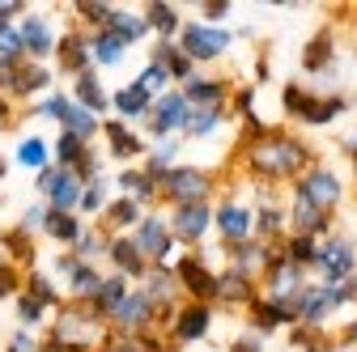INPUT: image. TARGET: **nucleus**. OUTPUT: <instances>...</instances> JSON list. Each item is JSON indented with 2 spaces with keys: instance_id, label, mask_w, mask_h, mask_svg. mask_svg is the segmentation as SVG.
<instances>
[{
  "instance_id": "f257e3e1",
  "label": "nucleus",
  "mask_w": 357,
  "mask_h": 352,
  "mask_svg": "<svg viewBox=\"0 0 357 352\" xmlns=\"http://www.w3.org/2000/svg\"><path fill=\"white\" fill-rule=\"evenodd\" d=\"M243 161L251 170V179H259V183H298L310 166H319L315 149H310L302 136L277 131V127H268L259 141H247Z\"/></svg>"
},
{
  "instance_id": "f03ea898",
  "label": "nucleus",
  "mask_w": 357,
  "mask_h": 352,
  "mask_svg": "<svg viewBox=\"0 0 357 352\" xmlns=\"http://www.w3.org/2000/svg\"><path fill=\"white\" fill-rule=\"evenodd\" d=\"M281 106H285V115L289 119H298V123H306V127H328V123H336L344 111H349V98L344 94H315L310 85H285L281 90Z\"/></svg>"
},
{
  "instance_id": "7ed1b4c3",
  "label": "nucleus",
  "mask_w": 357,
  "mask_h": 352,
  "mask_svg": "<svg viewBox=\"0 0 357 352\" xmlns=\"http://www.w3.org/2000/svg\"><path fill=\"white\" fill-rule=\"evenodd\" d=\"M208 195H213V179L200 166H174L166 179L158 183V200H170L174 208H183V204H208Z\"/></svg>"
},
{
  "instance_id": "20e7f679",
  "label": "nucleus",
  "mask_w": 357,
  "mask_h": 352,
  "mask_svg": "<svg viewBox=\"0 0 357 352\" xmlns=\"http://www.w3.org/2000/svg\"><path fill=\"white\" fill-rule=\"evenodd\" d=\"M234 34L226 26H204V22H183V34H178V47L188 51L192 64H213L230 51Z\"/></svg>"
},
{
  "instance_id": "39448f33",
  "label": "nucleus",
  "mask_w": 357,
  "mask_h": 352,
  "mask_svg": "<svg viewBox=\"0 0 357 352\" xmlns=\"http://www.w3.org/2000/svg\"><path fill=\"white\" fill-rule=\"evenodd\" d=\"M294 195L298 200H306V204H315L319 212H336V204L344 200V179L332 170V166H310L302 179L294 183Z\"/></svg>"
},
{
  "instance_id": "423d86ee",
  "label": "nucleus",
  "mask_w": 357,
  "mask_h": 352,
  "mask_svg": "<svg viewBox=\"0 0 357 352\" xmlns=\"http://www.w3.org/2000/svg\"><path fill=\"white\" fill-rule=\"evenodd\" d=\"M315 276L336 285V280H353L357 276V246L349 234H328L319 242V259H315Z\"/></svg>"
},
{
  "instance_id": "0eeeda50",
  "label": "nucleus",
  "mask_w": 357,
  "mask_h": 352,
  "mask_svg": "<svg viewBox=\"0 0 357 352\" xmlns=\"http://www.w3.org/2000/svg\"><path fill=\"white\" fill-rule=\"evenodd\" d=\"M38 115H43V119H56L60 131H73V136H81V141H89V136L98 131V115H89L73 94H52V98H43V102H38Z\"/></svg>"
},
{
  "instance_id": "6e6552de",
  "label": "nucleus",
  "mask_w": 357,
  "mask_h": 352,
  "mask_svg": "<svg viewBox=\"0 0 357 352\" xmlns=\"http://www.w3.org/2000/svg\"><path fill=\"white\" fill-rule=\"evenodd\" d=\"M174 276H178V289L188 293V301L213 305L217 293H221V272H213L200 255H183V259L174 263Z\"/></svg>"
},
{
  "instance_id": "1a4fd4ad",
  "label": "nucleus",
  "mask_w": 357,
  "mask_h": 352,
  "mask_svg": "<svg viewBox=\"0 0 357 352\" xmlns=\"http://www.w3.org/2000/svg\"><path fill=\"white\" fill-rule=\"evenodd\" d=\"M34 187H38V195L47 200L56 212H77L81 208V195H85V183L77 179L73 170H60V166H47L34 179Z\"/></svg>"
},
{
  "instance_id": "9d476101",
  "label": "nucleus",
  "mask_w": 357,
  "mask_h": 352,
  "mask_svg": "<svg viewBox=\"0 0 357 352\" xmlns=\"http://www.w3.org/2000/svg\"><path fill=\"white\" fill-rule=\"evenodd\" d=\"M56 272L64 276L73 301H81V305H89V301L98 297V289L107 285V276L98 272V263H85V259H77L73 250H64V255L56 259Z\"/></svg>"
},
{
  "instance_id": "9b49d317",
  "label": "nucleus",
  "mask_w": 357,
  "mask_h": 352,
  "mask_svg": "<svg viewBox=\"0 0 357 352\" xmlns=\"http://www.w3.org/2000/svg\"><path fill=\"white\" fill-rule=\"evenodd\" d=\"M162 323V310L145 297V289H132L123 301H119V310L111 314V327L119 335H141V331H153Z\"/></svg>"
},
{
  "instance_id": "f8f14e48",
  "label": "nucleus",
  "mask_w": 357,
  "mask_h": 352,
  "mask_svg": "<svg viewBox=\"0 0 357 352\" xmlns=\"http://www.w3.org/2000/svg\"><path fill=\"white\" fill-rule=\"evenodd\" d=\"M188 119H192V102H188V94L183 90H170V94H162L158 102H153V111H149V131L158 141H170L174 131H183L188 127Z\"/></svg>"
},
{
  "instance_id": "ddd939ff",
  "label": "nucleus",
  "mask_w": 357,
  "mask_h": 352,
  "mask_svg": "<svg viewBox=\"0 0 357 352\" xmlns=\"http://www.w3.org/2000/svg\"><path fill=\"white\" fill-rule=\"evenodd\" d=\"M132 242L141 246V255L149 263H162L166 268V259H170V246H174V234H170V221L158 212H145V221L132 230Z\"/></svg>"
},
{
  "instance_id": "4468645a",
  "label": "nucleus",
  "mask_w": 357,
  "mask_h": 352,
  "mask_svg": "<svg viewBox=\"0 0 357 352\" xmlns=\"http://www.w3.org/2000/svg\"><path fill=\"white\" fill-rule=\"evenodd\" d=\"M213 221H217V208L213 204H183V208L170 212V234H174V242L196 246V242H204V234L213 230Z\"/></svg>"
},
{
  "instance_id": "2eb2a0df",
  "label": "nucleus",
  "mask_w": 357,
  "mask_h": 352,
  "mask_svg": "<svg viewBox=\"0 0 357 352\" xmlns=\"http://www.w3.org/2000/svg\"><path fill=\"white\" fill-rule=\"evenodd\" d=\"M213 225H217V234H221V242H226V246H238V242H247L255 234V208H247L238 200H221Z\"/></svg>"
},
{
  "instance_id": "dca6fc26",
  "label": "nucleus",
  "mask_w": 357,
  "mask_h": 352,
  "mask_svg": "<svg viewBox=\"0 0 357 352\" xmlns=\"http://www.w3.org/2000/svg\"><path fill=\"white\" fill-rule=\"evenodd\" d=\"M17 30H22V42H26V60L30 64H43L52 51H60V38H56V30H52V22L43 17V13H26L22 22H17Z\"/></svg>"
},
{
  "instance_id": "f3484780",
  "label": "nucleus",
  "mask_w": 357,
  "mask_h": 352,
  "mask_svg": "<svg viewBox=\"0 0 357 352\" xmlns=\"http://www.w3.org/2000/svg\"><path fill=\"white\" fill-rule=\"evenodd\" d=\"M208 331H213V305H200V301H183V305H178V314L170 323L174 344H196Z\"/></svg>"
},
{
  "instance_id": "a211bd4d",
  "label": "nucleus",
  "mask_w": 357,
  "mask_h": 352,
  "mask_svg": "<svg viewBox=\"0 0 357 352\" xmlns=\"http://www.w3.org/2000/svg\"><path fill=\"white\" fill-rule=\"evenodd\" d=\"M289 234L298 238H328L332 234V212H319L315 204H306V200H289Z\"/></svg>"
},
{
  "instance_id": "6ab92c4d",
  "label": "nucleus",
  "mask_w": 357,
  "mask_h": 352,
  "mask_svg": "<svg viewBox=\"0 0 357 352\" xmlns=\"http://www.w3.org/2000/svg\"><path fill=\"white\" fill-rule=\"evenodd\" d=\"M107 259L115 263V272H119V276H132V280H145V276L153 272V263L141 255V246L132 242V238H123V234L111 238V255H107Z\"/></svg>"
},
{
  "instance_id": "aec40b11",
  "label": "nucleus",
  "mask_w": 357,
  "mask_h": 352,
  "mask_svg": "<svg viewBox=\"0 0 357 352\" xmlns=\"http://www.w3.org/2000/svg\"><path fill=\"white\" fill-rule=\"evenodd\" d=\"M259 297H264V293H259V280H255V276H247V272H238V268H226V272H221V293H217V301L251 310Z\"/></svg>"
},
{
  "instance_id": "412c9836",
  "label": "nucleus",
  "mask_w": 357,
  "mask_h": 352,
  "mask_svg": "<svg viewBox=\"0 0 357 352\" xmlns=\"http://www.w3.org/2000/svg\"><path fill=\"white\" fill-rule=\"evenodd\" d=\"M281 327H298V319L285 310L281 301H273V297H259V301L251 305V331L268 339V335H277Z\"/></svg>"
},
{
  "instance_id": "4be33fe9",
  "label": "nucleus",
  "mask_w": 357,
  "mask_h": 352,
  "mask_svg": "<svg viewBox=\"0 0 357 352\" xmlns=\"http://www.w3.org/2000/svg\"><path fill=\"white\" fill-rule=\"evenodd\" d=\"M332 68H336V38H332V30H319L315 38L306 42V51H302V72L328 77Z\"/></svg>"
},
{
  "instance_id": "5701e85b",
  "label": "nucleus",
  "mask_w": 357,
  "mask_h": 352,
  "mask_svg": "<svg viewBox=\"0 0 357 352\" xmlns=\"http://www.w3.org/2000/svg\"><path fill=\"white\" fill-rule=\"evenodd\" d=\"M255 234H259V242H268V246L285 242V238H289V208L264 200V204L255 208Z\"/></svg>"
},
{
  "instance_id": "b1692460",
  "label": "nucleus",
  "mask_w": 357,
  "mask_h": 352,
  "mask_svg": "<svg viewBox=\"0 0 357 352\" xmlns=\"http://www.w3.org/2000/svg\"><path fill=\"white\" fill-rule=\"evenodd\" d=\"M153 102H158V98H149V94L141 90L137 81H132V85H123V90H115V94H111V111H115V115H119L123 123H132V119H149Z\"/></svg>"
},
{
  "instance_id": "393cba45",
  "label": "nucleus",
  "mask_w": 357,
  "mask_h": 352,
  "mask_svg": "<svg viewBox=\"0 0 357 352\" xmlns=\"http://www.w3.org/2000/svg\"><path fill=\"white\" fill-rule=\"evenodd\" d=\"M183 94H188L192 111L226 106V98H230V81H213V77H192V81L183 85Z\"/></svg>"
},
{
  "instance_id": "a878e982",
  "label": "nucleus",
  "mask_w": 357,
  "mask_h": 352,
  "mask_svg": "<svg viewBox=\"0 0 357 352\" xmlns=\"http://www.w3.org/2000/svg\"><path fill=\"white\" fill-rule=\"evenodd\" d=\"M102 136H107V145H111V157H145L149 153V145H141V136L132 131L123 119H107L102 123Z\"/></svg>"
},
{
  "instance_id": "bb28decb",
  "label": "nucleus",
  "mask_w": 357,
  "mask_h": 352,
  "mask_svg": "<svg viewBox=\"0 0 357 352\" xmlns=\"http://www.w3.org/2000/svg\"><path fill=\"white\" fill-rule=\"evenodd\" d=\"M56 56H60V64H64V72H68L73 81L85 77L89 64H94V56H89V34H64Z\"/></svg>"
},
{
  "instance_id": "cd10ccee",
  "label": "nucleus",
  "mask_w": 357,
  "mask_h": 352,
  "mask_svg": "<svg viewBox=\"0 0 357 352\" xmlns=\"http://www.w3.org/2000/svg\"><path fill=\"white\" fill-rule=\"evenodd\" d=\"M153 64H162L170 72V81H183V85L196 77V64L188 60L183 47H178V38L174 42H153Z\"/></svg>"
},
{
  "instance_id": "c85d7f7f",
  "label": "nucleus",
  "mask_w": 357,
  "mask_h": 352,
  "mask_svg": "<svg viewBox=\"0 0 357 352\" xmlns=\"http://www.w3.org/2000/svg\"><path fill=\"white\" fill-rule=\"evenodd\" d=\"M102 30H111L119 42H128V47H132V42H145L153 30H149V22H145V13H128V9H115L111 13V22L102 26Z\"/></svg>"
},
{
  "instance_id": "c756f323",
  "label": "nucleus",
  "mask_w": 357,
  "mask_h": 352,
  "mask_svg": "<svg viewBox=\"0 0 357 352\" xmlns=\"http://www.w3.org/2000/svg\"><path fill=\"white\" fill-rule=\"evenodd\" d=\"M145 22H149V30L158 34V42H174L178 34H183V22H178V13H174V5H145Z\"/></svg>"
},
{
  "instance_id": "7c9ffc66",
  "label": "nucleus",
  "mask_w": 357,
  "mask_h": 352,
  "mask_svg": "<svg viewBox=\"0 0 357 352\" xmlns=\"http://www.w3.org/2000/svg\"><path fill=\"white\" fill-rule=\"evenodd\" d=\"M128 293H132V289H128V276H119V272H111V276H107V285L98 289V297H94V301H89V310H94L98 319H111V314L119 310V301H123Z\"/></svg>"
},
{
  "instance_id": "2f4dec72",
  "label": "nucleus",
  "mask_w": 357,
  "mask_h": 352,
  "mask_svg": "<svg viewBox=\"0 0 357 352\" xmlns=\"http://www.w3.org/2000/svg\"><path fill=\"white\" fill-rule=\"evenodd\" d=\"M73 98H77L89 115H98V119H102V111H111V98L102 94V85H98V77H94V72H85V77H77V81H73Z\"/></svg>"
},
{
  "instance_id": "473e14b6",
  "label": "nucleus",
  "mask_w": 357,
  "mask_h": 352,
  "mask_svg": "<svg viewBox=\"0 0 357 352\" xmlns=\"http://www.w3.org/2000/svg\"><path fill=\"white\" fill-rule=\"evenodd\" d=\"M123 51H128V42H119L111 30H94V34H89V56H94V64L115 68L123 60Z\"/></svg>"
},
{
  "instance_id": "72a5a7b5",
  "label": "nucleus",
  "mask_w": 357,
  "mask_h": 352,
  "mask_svg": "<svg viewBox=\"0 0 357 352\" xmlns=\"http://www.w3.org/2000/svg\"><path fill=\"white\" fill-rule=\"evenodd\" d=\"M98 221H102V230H128V225L137 230V225L145 221V212H141L137 200H128V195H123V200H115V204L98 216Z\"/></svg>"
},
{
  "instance_id": "f704fd0d",
  "label": "nucleus",
  "mask_w": 357,
  "mask_h": 352,
  "mask_svg": "<svg viewBox=\"0 0 357 352\" xmlns=\"http://www.w3.org/2000/svg\"><path fill=\"white\" fill-rule=\"evenodd\" d=\"M115 183H119V191H123L128 200H137V204H149V200H158V183L149 179L145 170H123Z\"/></svg>"
},
{
  "instance_id": "c9c22d12",
  "label": "nucleus",
  "mask_w": 357,
  "mask_h": 352,
  "mask_svg": "<svg viewBox=\"0 0 357 352\" xmlns=\"http://www.w3.org/2000/svg\"><path fill=\"white\" fill-rule=\"evenodd\" d=\"M43 234H47V238H56V242H64V246L73 250V246L81 242V234H85V230H81V221H77L73 212H56V208H52V216H47V230H43Z\"/></svg>"
},
{
  "instance_id": "e433bc0d",
  "label": "nucleus",
  "mask_w": 357,
  "mask_h": 352,
  "mask_svg": "<svg viewBox=\"0 0 357 352\" xmlns=\"http://www.w3.org/2000/svg\"><path fill=\"white\" fill-rule=\"evenodd\" d=\"M73 255H77V259H85V263H94V259L111 255V238H107V230H102V225H98V230H85V234H81V242L73 246Z\"/></svg>"
},
{
  "instance_id": "4c0bfd02",
  "label": "nucleus",
  "mask_w": 357,
  "mask_h": 352,
  "mask_svg": "<svg viewBox=\"0 0 357 352\" xmlns=\"http://www.w3.org/2000/svg\"><path fill=\"white\" fill-rule=\"evenodd\" d=\"M17 161L26 166V170H47V161H52V149H47V141L43 136H26L22 145H17Z\"/></svg>"
},
{
  "instance_id": "58836bf2",
  "label": "nucleus",
  "mask_w": 357,
  "mask_h": 352,
  "mask_svg": "<svg viewBox=\"0 0 357 352\" xmlns=\"http://www.w3.org/2000/svg\"><path fill=\"white\" fill-rule=\"evenodd\" d=\"M226 123V106H208V111H192V119H188V136H213V131Z\"/></svg>"
},
{
  "instance_id": "ea45409f",
  "label": "nucleus",
  "mask_w": 357,
  "mask_h": 352,
  "mask_svg": "<svg viewBox=\"0 0 357 352\" xmlns=\"http://www.w3.org/2000/svg\"><path fill=\"white\" fill-rule=\"evenodd\" d=\"M137 85H141V90L149 94V98H162V94H170V72L162 68V64H145V72L137 77Z\"/></svg>"
},
{
  "instance_id": "a19ab883",
  "label": "nucleus",
  "mask_w": 357,
  "mask_h": 352,
  "mask_svg": "<svg viewBox=\"0 0 357 352\" xmlns=\"http://www.w3.org/2000/svg\"><path fill=\"white\" fill-rule=\"evenodd\" d=\"M107 208H111V204H107V183H102V179H98V183H89V187H85V195H81V208H77V212L102 216Z\"/></svg>"
},
{
  "instance_id": "79ce46f5",
  "label": "nucleus",
  "mask_w": 357,
  "mask_h": 352,
  "mask_svg": "<svg viewBox=\"0 0 357 352\" xmlns=\"http://www.w3.org/2000/svg\"><path fill=\"white\" fill-rule=\"evenodd\" d=\"M26 289H30V297H38L43 305H60V293H56V285H52V276H43V272H30V280H26Z\"/></svg>"
},
{
  "instance_id": "37998d69",
  "label": "nucleus",
  "mask_w": 357,
  "mask_h": 352,
  "mask_svg": "<svg viewBox=\"0 0 357 352\" xmlns=\"http://www.w3.org/2000/svg\"><path fill=\"white\" fill-rule=\"evenodd\" d=\"M0 242L9 246V255H13V259H34V234H26L22 225H17V230H9V234H0Z\"/></svg>"
},
{
  "instance_id": "c03bdc74",
  "label": "nucleus",
  "mask_w": 357,
  "mask_h": 352,
  "mask_svg": "<svg viewBox=\"0 0 357 352\" xmlns=\"http://www.w3.org/2000/svg\"><path fill=\"white\" fill-rule=\"evenodd\" d=\"M73 9H77V17H81V22L98 26V30H102V26L111 22V13H115V5H94V0H81V5H73Z\"/></svg>"
},
{
  "instance_id": "a18cd8bd",
  "label": "nucleus",
  "mask_w": 357,
  "mask_h": 352,
  "mask_svg": "<svg viewBox=\"0 0 357 352\" xmlns=\"http://www.w3.org/2000/svg\"><path fill=\"white\" fill-rule=\"evenodd\" d=\"M43 314H47V305H43L38 297H30V293H22V297H17V319H22L26 327L43 323Z\"/></svg>"
},
{
  "instance_id": "49530a36",
  "label": "nucleus",
  "mask_w": 357,
  "mask_h": 352,
  "mask_svg": "<svg viewBox=\"0 0 357 352\" xmlns=\"http://www.w3.org/2000/svg\"><path fill=\"white\" fill-rule=\"evenodd\" d=\"M230 0H204V5H200V22L204 26H221V22H226L230 17Z\"/></svg>"
},
{
  "instance_id": "de8ad7c7",
  "label": "nucleus",
  "mask_w": 357,
  "mask_h": 352,
  "mask_svg": "<svg viewBox=\"0 0 357 352\" xmlns=\"http://www.w3.org/2000/svg\"><path fill=\"white\" fill-rule=\"evenodd\" d=\"M22 289V276H17V263L13 259H5L0 263V297H13Z\"/></svg>"
},
{
  "instance_id": "09e8293b",
  "label": "nucleus",
  "mask_w": 357,
  "mask_h": 352,
  "mask_svg": "<svg viewBox=\"0 0 357 352\" xmlns=\"http://www.w3.org/2000/svg\"><path fill=\"white\" fill-rule=\"evenodd\" d=\"M230 352H264V335L247 331V335H238V339L230 344Z\"/></svg>"
},
{
  "instance_id": "8fccbe9b",
  "label": "nucleus",
  "mask_w": 357,
  "mask_h": 352,
  "mask_svg": "<svg viewBox=\"0 0 357 352\" xmlns=\"http://www.w3.org/2000/svg\"><path fill=\"white\" fill-rule=\"evenodd\" d=\"M340 344H344V348H357V323H349V327H344V335H340Z\"/></svg>"
},
{
  "instance_id": "3c124183",
  "label": "nucleus",
  "mask_w": 357,
  "mask_h": 352,
  "mask_svg": "<svg viewBox=\"0 0 357 352\" xmlns=\"http://www.w3.org/2000/svg\"><path fill=\"white\" fill-rule=\"evenodd\" d=\"M9 119H13V115H9V98L0 94V127H9Z\"/></svg>"
},
{
  "instance_id": "603ef678",
  "label": "nucleus",
  "mask_w": 357,
  "mask_h": 352,
  "mask_svg": "<svg viewBox=\"0 0 357 352\" xmlns=\"http://www.w3.org/2000/svg\"><path fill=\"white\" fill-rule=\"evenodd\" d=\"M344 153H349V157H357V131H353V136L344 141Z\"/></svg>"
},
{
  "instance_id": "864d4df0",
  "label": "nucleus",
  "mask_w": 357,
  "mask_h": 352,
  "mask_svg": "<svg viewBox=\"0 0 357 352\" xmlns=\"http://www.w3.org/2000/svg\"><path fill=\"white\" fill-rule=\"evenodd\" d=\"M5 170H9V166H5V161H0V179H5Z\"/></svg>"
},
{
  "instance_id": "5fc2aeb1",
  "label": "nucleus",
  "mask_w": 357,
  "mask_h": 352,
  "mask_svg": "<svg viewBox=\"0 0 357 352\" xmlns=\"http://www.w3.org/2000/svg\"><path fill=\"white\" fill-rule=\"evenodd\" d=\"M9 352H13V348H9Z\"/></svg>"
}]
</instances>
